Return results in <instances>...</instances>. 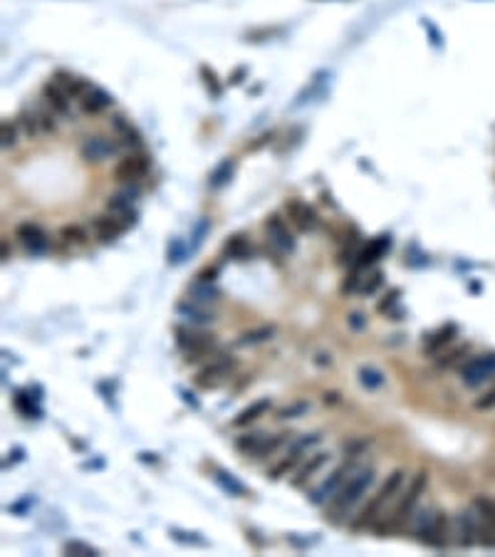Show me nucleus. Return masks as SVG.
<instances>
[{
    "label": "nucleus",
    "mask_w": 495,
    "mask_h": 557,
    "mask_svg": "<svg viewBox=\"0 0 495 557\" xmlns=\"http://www.w3.org/2000/svg\"><path fill=\"white\" fill-rule=\"evenodd\" d=\"M426 485H428V473L419 470V473H416V476L408 481L406 490H404L402 498H399V503H396V507L391 510L389 520H384V523H379V525H377L379 535L394 530V527L402 525L404 520H408L411 515H414V507H416V503H419L421 495L426 493Z\"/></svg>",
    "instance_id": "nucleus-1"
},
{
    "label": "nucleus",
    "mask_w": 495,
    "mask_h": 557,
    "mask_svg": "<svg viewBox=\"0 0 495 557\" xmlns=\"http://www.w3.org/2000/svg\"><path fill=\"white\" fill-rule=\"evenodd\" d=\"M371 483H374V470H371V468H357V470H354L352 476L344 481V485L337 490V495L332 498L334 520L344 518V515L349 513V510H352L359 501H362V495L369 490Z\"/></svg>",
    "instance_id": "nucleus-2"
},
{
    "label": "nucleus",
    "mask_w": 495,
    "mask_h": 557,
    "mask_svg": "<svg viewBox=\"0 0 495 557\" xmlns=\"http://www.w3.org/2000/svg\"><path fill=\"white\" fill-rule=\"evenodd\" d=\"M414 532L424 545L441 550L448 543V518L436 507H421L414 515Z\"/></svg>",
    "instance_id": "nucleus-3"
},
{
    "label": "nucleus",
    "mask_w": 495,
    "mask_h": 557,
    "mask_svg": "<svg viewBox=\"0 0 495 557\" xmlns=\"http://www.w3.org/2000/svg\"><path fill=\"white\" fill-rule=\"evenodd\" d=\"M404 478H406V473H404L402 468H396V470H391L389 476H386V481L382 483V488L377 490V495L371 498L369 503L364 505V510L359 513V518L354 520V527H366V525H374L379 518H382V513H384V505L389 501H394V495L402 490V485H404Z\"/></svg>",
    "instance_id": "nucleus-4"
},
{
    "label": "nucleus",
    "mask_w": 495,
    "mask_h": 557,
    "mask_svg": "<svg viewBox=\"0 0 495 557\" xmlns=\"http://www.w3.org/2000/svg\"><path fill=\"white\" fill-rule=\"evenodd\" d=\"M490 379H495V352L476 354L465 359V364L461 367V382L470 389H478Z\"/></svg>",
    "instance_id": "nucleus-5"
},
{
    "label": "nucleus",
    "mask_w": 495,
    "mask_h": 557,
    "mask_svg": "<svg viewBox=\"0 0 495 557\" xmlns=\"http://www.w3.org/2000/svg\"><path fill=\"white\" fill-rule=\"evenodd\" d=\"M148 168H151V156L144 154V151H129L124 159L117 161V166H114V179L124 186L126 184L136 186L148 173Z\"/></svg>",
    "instance_id": "nucleus-6"
},
{
    "label": "nucleus",
    "mask_w": 495,
    "mask_h": 557,
    "mask_svg": "<svg viewBox=\"0 0 495 557\" xmlns=\"http://www.w3.org/2000/svg\"><path fill=\"white\" fill-rule=\"evenodd\" d=\"M122 149V142L117 136H87L80 146V156L87 161V164H102V161H109L119 154Z\"/></svg>",
    "instance_id": "nucleus-7"
},
{
    "label": "nucleus",
    "mask_w": 495,
    "mask_h": 557,
    "mask_svg": "<svg viewBox=\"0 0 495 557\" xmlns=\"http://www.w3.org/2000/svg\"><path fill=\"white\" fill-rule=\"evenodd\" d=\"M354 470H357V466H354V463L337 466V468H334L332 473L327 476V481H322L320 485L309 493V503H312V505H324L327 501H332L334 495H337V490L344 485V481L352 476Z\"/></svg>",
    "instance_id": "nucleus-8"
},
{
    "label": "nucleus",
    "mask_w": 495,
    "mask_h": 557,
    "mask_svg": "<svg viewBox=\"0 0 495 557\" xmlns=\"http://www.w3.org/2000/svg\"><path fill=\"white\" fill-rule=\"evenodd\" d=\"M265 235H267V241H270V245L285 255L292 253L297 245L295 235H292L290 230V221L283 218L280 213H272V216L265 218Z\"/></svg>",
    "instance_id": "nucleus-9"
},
{
    "label": "nucleus",
    "mask_w": 495,
    "mask_h": 557,
    "mask_svg": "<svg viewBox=\"0 0 495 557\" xmlns=\"http://www.w3.org/2000/svg\"><path fill=\"white\" fill-rule=\"evenodd\" d=\"M173 334H176V345L184 349L186 362H193V359L204 357V354H208L210 349H213V345H216L210 334L193 332V329H186V327H176Z\"/></svg>",
    "instance_id": "nucleus-10"
},
{
    "label": "nucleus",
    "mask_w": 495,
    "mask_h": 557,
    "mask_svg": "<svg viewBox=\"0 0 495 557\" xmlns=\"http://www.w3.org/2000/svg\"><path fill=\"white\" fill-rule=\"evenodd\" d=\"M453 535L461 547H473L481 538V515L476 507L470 510H461L453 520Z\"/></svg>",
    "instance_id": "nucleus-11"
},
{
    "label": "nucleus",
    "mask_w": 495,
    "mask_h": 557,
    "mask_svg": "<svg viewBox=\"0 0 495 557\" xmlns=\"http://www.w3.org/2000/svg\"><path fill=\"white\" fill-rule=\"evenodd\" d=\"M285 216L300 233H309V230H315L320 226V213L315 210V206L307 204V201H300V198H292V201L285 204Z\"/></svg>",
    "instance_id": "nucleus-12"
},
{
    "label": "nucleus",
    "mask_w": 495,
    "mask_h": 557,
    "mask_svg": "<svg viewBox=\"0 0 495 557\" xmlns=\"http://www.w3.org/2000/svg\"><path fill=\"white\" fill-rule=\"evenodd\" d=\"M15 238L30 255H45L50 250V235L43 226L25 221L15 228Z\"/></svg>",
    "instance_id": "nucleus-13"
},
{
    "label": "nucleus",
    "mask_w": 495,
    "mask_h": 557,
    "mask_svg": "<svg viewBox=\"0 0 495 557\" xmlns=\"http://www.w3.org/2000/svg\"><path fill=\"white\" fill-rule=\"evenodd\" d=\"M317 441H320V436H317V433H309V436H302V439H297L295 444L290 446V453H287V456H285L283 461H278V463L272 466L267 476H270L272 481H280V478H285L292 468H295L297 463H300V458H302V453H305V451H309V446H315Z\"/></svg>",
    "instance_id": "nucleus-14"
},
{
    "label": "nucleus",
    "mask_w": 495,
    "mask_h": 557,
    "mask_svg": "<svg viewBox=\"0 0 495 557\" xmlns=\"http://www.w3.org/2000/svg\"><path fill=\"white\" fill-rule=\"evenodd\" d=\"M389 248H391V235L389 233L377 235V238H371L366 245L359 248L357 258H354V263L349 267H362V270H369L371 265H377L379 260L389 253Z\"/></svg>",
    "instance_id": "nucleus-15"
},
{
    "label": "nucleus",
    "mask_w": 495,
    "mask_h": 557,
    "mask_svg": "<svg viewBox=\"0 0 495 557\" xmlns=\"http://www.w3.org/2000/svg\"><path fill=\"white\" fill-rule=\"evenodd\" d=\"M476 510L481 515V538H478V545L495 547V501H490V498H476Z\"/></svg>",
    "instance_id": "nucleus-16"
},
{
    "label": "nucleus",
    "mask_w": 495,
    "mask_h": 557,
    "mask_svg": "<svg viewBox=\"0 0 495 557\" xmlns=\"http://www.w3.org/2000/svg\"><path fill=\"white\" fill-rule=\"evenodd\" d=\"M43 99H45V105L55 111L57 117H69V114H72V97H69V94L65 92L55 80L45 82Z\"/></svg>",
    "instance_id": "nucleus-17"
},
{
    "label": "nucleus",
    "mask_w": 495,
    "mask_h": 557,
    "mask_svg": "<svg viewBox=\"0 0 495 557\" xmlns=\"http://www.w3.org/2000/svg\"><path fill=\"white\" fill-rule=\"evenodd\" d=\"M92 230L99 238V243H114L119 235L126 230V226H124L117 216H111L109 210H107V213H99V216L92 218Z\"/></svg>",
    "instance_id": "nucleus-18"
},
{
    "label": "nucleus",
    "mask_w": 495,
    "mask_h": 557,
    "mask_svg": "<svg viewBox=\"0 0 495 557\" xmlns=\"http://www.w3.org/2000/svg\"><path fill=\"white\" fill-rule=\"evenodd\" d=\"M233 367H235V362L233 359H213L210 364H206L204 369L198 371V377H196V382L201 384V386H216V384H221L223 379L228 377L230 371H233Z\"/></svg>",
    "instance_id": "nucleus-19"
},
{
    "label": "nucleus",
    "mask_w": 495,
    "mask_h": 557,
    "mask_svg": "<svg viewBox=\"0 0 495 557\" xmlns=\"http://www.w3.org/2000/svg\"><path fill=\"white\" fill-rule=\"evenodd\" d=\"M111 105H114L111 94L104 92L102 87H94V85L80 97V107L85 114H102V111H107Z\"/></svg>",
    "instance_id": "nucleus-20"
},
{
    "label": "nucleus",
    "mask_w": 495,
    "mask_h": 557,
    "mask_svg": "<svg viewBox=\"0 0 495 557\" xmlns=\"http://www.w3.org/2000/svg\"><path fill=\"white\" fill-rule=\"evenodd\" d=\"M111 129H114V136L122 142V146H129V149L142 146V134H139L134 124L126 117H122V114H114V117H111Z\"/></svg>",
    "instance_id": "nucleus-21"
},
{
    "label": "nucleus",
    "mask_w": 495,
    "mask_h": 557,
    "mask_svg": "<svg viewBox=\"0 0 495 557\" xmlns=\"http://www.w3.org/2000/svg\"><path fill=\"white\" fill-rule=\"evenodd\" d=\"M223 253H226V258H230V260L245 263V260L253 258V243H250V238H248L245 233H235L223 243Z\"/></svg>",
    "instance_id": "nucleus-22"
},
{
    "label": "nucleus",
    "mask_w": 495,
    "mask_h": 557,
    "mask_svg": "<svg viewBox=\"0 0 495 557\" xmlns=\"http://www.w3.org/2000/svg\"><path fill=\"white\" fill-rule=\"evenodd\" d=\"M327 461H329V453H324V451H317V453H312V456H307V461H305V463L297 468L295 478H292L290 483L295 485V488H302L305 483H307L309 478L315 476L317 470H320L322 466L327 463Z\"/></svg>",
    "instance_id": "nucleus-23"
},
{
    "label": "nucleus",
    "mask_w": 495,
    "mask_h": 557,
    "mask_svg": "<svg viewBox=\"0 0 495 557\" xmlns=\"http://www.w3.org/2000/svg\"><path fill=\"white\" fill-rule=\"evenodd\" d=\"M458 334V325H443L441 329H436L433 334H428L426 340H424V352L426 354H439L443 347H448L453 340H456Z\"/></svg>",
    "instance_id": "nucleus-24"
},
{
    "label": "nucleus",
    "mask_w": 495,
    "mask_h": 557,
    "mask_svg": "<svg viewBox=\"0 0 495 557\" xmlns=\"http://www.w3.org/2000/svg\"><path fill=\"white\" fill-rule=\"evenodd\" d=\"M52 80H55L57 85H60L72 99H80L82 94L92 87V82L85 80V77H77V74H72V72H62V69H60V72H55V77H52Z\"/></svg>",
    "instance_id": "nucleus-25"
},
{
    "label": "nucleus",
    "mask_w": 495,
    "mask_h": 557,
    "mask_svg": "<svg viewBox=\"0 0 495 557\" xmlns=\"http://www.w3.org/2000/svg\"><path fill=\"white\" fill-rule=\"evenodd\" d=\"M267 411H270V399H258V402H253L250 406L241 408L238 414H235V419L230 421L235 428H243L248 426V424H253V421H258L260 416H265Z\"/></svg>",
    "instance_id": "nucleus-26"
},
{
    "label": "nucleus",
    "mask_w": 495,
    "mask_h": 557,
    "mask_svg": "<svg viewBox=\"0 0 495 557\" xmlns=\"http://www.w3.org/2000/svg\"><path fill=\"white\" fill-rule=\"evenodd\" d=\"M176 309H179V315H184L188 322H196V325H210V322L216 320V317L210 315L206 307H201V303H196V300H193V303H181Z\"/></svg>",
    "instance_id": "nucleus-27"
},
{
    "label": "nucleus",
    "mask_w": 495,
    "mask_h": 557,
    "mask_svg": "<svg viewBox=\"0 0 495 557\" xmlns=\"http://www.w3.org/2000/svg\"><path fill=\"white\" fill-rule=\"evenodd\" d=\"M233 171H235V161L233 159H223L221 164L210 171L208 186H210V188H221V186H226L230 181V176H233Z\"/></svg>",
    "instance_id": "nucleus-28"
},
{
    "label": "nucleus",
    "mask_w": 495,
    "mask_h": 557,
    "mask_svg": "<svg viewBox=\"0 0 495 557\" xmlns=\"http://www.w3.org/2000/svg\"><path fill=\"white\" fill-rule=\"evenodd\" d=\"M216 483L221 485L223 490L228 495H235V498H243V495H248V488L243 485L238 478L233 476V473H226V470H216Z\"/></svg>",
    "instance_id": "nucleus-29"
},
{
    "label": "nucleus",
    "mask_w": 495,
    "mask_h": 557,
    "mask_svg": "<svg viewBox=\"0 0 495 557\" xmlns=\"http://www.w3.org/2000/svg\"><path fill=\"white\" fill-rule=\"evenodd\" d=\"M60 238L67 243V245H85L89 233H87V228L80 226V223H69V226H62Z\"/></svg>",
    "instance_id": "nucleus-30"
},
{
    "label": "nucleus",
    "mask_w": 495,
    "mask_h": 557,
    "mask_svg": "<svg viewBox=\"0 0 495 557\" xmlns=\"http://www.w3.org/2000/svg\"><path fill=\"white\" fill-rule=\"evenodd\" d=\"M166 258L171 265H179V263H184L186 258H191V248H188V241H184V238H173L171 243H168L166 248Z\"/></svg>",
    "instance_id": "nucleus-31"
},
{
    "label": "nucleus",
    "mask_w": 495,
    "mask_h": 557,
    "mask_svg": "<svg viewBox=\"0 0 495 557\" xmlns=\"http://www.w3.org/2000/svg\"><path fill=\"white\" fill-rule=\"evenodd\" d=\"M285 444H287V433H278V436H265V441L260 444V448L250 458H255V461H263V458L272 456V453L278 451L280 446H285Z\"/></svg>",
    "instance_id": "nucleus-32"
},
{
    "label": "nucleus",
    "mask_w": 495,
    "mask_h": 557,
    "mask_svg": "<svg viewBox=\"0 0 495 557\" xmlns=\"http://www.w3.org/2000/svg\"><path fill=\"white\" fill-rule=\"evenodd\" d=\"M265 436L267 433H260V431L245 433V436H241V439H235V448H238L241 453H245V456H253V453L260 448V444L265 441Z\"/></svg>",
    "instance_id": "nucleus-33"
},
{
    "label": "nucleus",
    "mask_w": 495,
    "mask_h": 557,
    "mask_svg": "<svg viewBox=\"0 0 495 557\" xmlns=\"http://www.w3.org/2000/svg\"><path fill=\"white\" fill-rule=\"evenodd\" d=\"M18 127H20V131H23L28 139H32V136H37L40 134V124H37V117H35V109H23L18 114Z\"/></svg>",
    "instance_id": "nucleus-34"
},
{
    "label": "nucleus",
    "mask_w": 495,
    "mask_h": 557,
    "mask_svg": "<svg viewBox=\"0 0 495 557\" xmlns=\"http://www.w3.org/2000/svg\"><path fill=\"white\" fill-rule=\"evenodd\" d=\"M384 283V272L382 270H366L364 278H362V283H359V295H374V292L382 287Z\"/></svg>",
    "instance_id": "nucleus-35"
},
{
    "label": "nucleus",
    "mask_w": 495,
    "mask_h": 557,
    "mask_svg": "<svg viewBox=\"0 0 495 557\" xmlns=\"http://www.w3.org/2000/svg\"><path fill=\"white\" fill-rule=\"evenodd\" d=\"M359 384H362L364 389H379L384 384V374L377 367H362V369H359Z\"/></svg>",
    "instance_id": "nucleus-36"
},
{
    "label": "nucleus",
    "mask_w": 495,
    "mask_h": 557,
    "mask_svg": "<svg viewBox=\"0 0 495 557\" xmlns=\"http://www.w3.org/2000/svg\"><path fill=\"white\" fill-rule=\"evenodd\" d=\"M191 297L196 300V303L206 305V303H213V300H218V290L213 287L210 283H204V280H198L196 285L191 287Z\"/></svg>",
    "instance_id": "nucleus-37"
},
{
    "label": "nucleus",
    "mask_w": 495,
    "mask_h": 557,
    "mask_svg": "<svg viewBox=\"0 0 495 557\" xmlns=\"http://www.w3.org/2000/svg\"><path fill=\"white\" fill-rule=\"evenodd\" d=\"M62 550H65V555H72V557H99L97 547L82 543V540H69V543H65Z\"/></svg>",
    "instance_id": "nucleus-38"
},
{
    "label": "nucleus",
    "mask_w": 495,
    "mask_h": 557,
    "mask_svg": "<svg viewBox=\"0 0 495 557\" xmlns=\"http://www.w3.org/2000/svg\"><path fill=\"white\" fill-rule=\"evenodd\" d=\"M324 80H329V74L327 72H317L315 77H312V82H309V87H305V92L302 94H297V102H295V107H302L305 102H309V97L317 92L322 87V82Z\"/></svg>",
    "instance_id": "nucleus-39"
},
{
    "label": "nucleus",
    "mask_w": 495,
    "mask_h": 557,
    "mask_svg": "<svg viewBox=\"0 0 495 557\" xmlns=\"http://www.w3.org/2000/svg\"><path fill=\"white\" fill-rule=\"evenodd\" d=\"M18 122H10V119H6L3 122V127H0V136H3V149H12L15 144H18Z\"/></svg>",
    "instance_id": "nucleus-40"
},
{
    "label": "nucleus",
    "mask_w": 495,
    "mask_h": 557,
    "mask_svg": "<svg viewBox=\"0 0 495 557\" xmlns=\"http://www.w3.org/2000/svg\"><path fill=\"white\" fill-rule=\"evenodd\" d=\"M272 334V327H260V329H253V332H245L241 334V340L235 342L238 347H245V345H258V342H265L270 340Z\"/></svg>",
    "instance_id": "nucleus-41"
},
{
    "label": "nucleus",
    "mask_w": 495,
    "mask_h": 557,
    "mask_svg": "<svg viewBox=\"0 0 495 557\" xmlns=\"http://www.w3.org/2000/svg\"><path fill=\"white\" fill-rule=\"evenodd\" d=\"M468 352H470V347H468V345H458L456 349H451V352L443 354V357L439 359V367H453V364H458L461 359L468 357Z\"/></svg>",
    "instance_id": "nucleus-42"
},
{
    "label": "nucleus",
    "mask_w": 495,
    "mask_h": 557,
    "mask_svg": "<svg viewBox=\"0 0 495 557\" xmlns=\"http://www.w3.org/2000/svg\"><path fill=\"white\" fill-rule=\"evenodd\" d=\"M15 406H18V411H23L25 416H37V414H40V408L30 402V396L25 394V391H20V394L15 396Z\"/></svg>",
    "instance_id": "nucleus-43"
},
{
    "label": "nucleus",
    "mask_w": 495,
    "mask_h": 557,
    "mask_svg": "<svg viewBox=\"0 0 495 557\" xmlns=\"http://www.w3.org/2000/svg\"><path fill=\"white\" fill-rule=\"evenodd\" d=\"M201 74H204V82H206V87H208V89H210V94H213V97H221L223 87L218 85V77H216V74H213V69L201 67Z\"/></svg>",
    "instance_id": "nucleus-44"
},
{
    "label": "nucleus",
    "mask_w": 495,
    "mask_h": 557,
    "mask_svg": "<svg viewBox=\"0 0 495 557\" xmlns=\"http://www.w3.org/2000/svg\"><path fill=\"white\" fill-rule=\"evenodd\" d=\"M171 535L179 543H188V545H198V547H204L206 545V540L204 538H198L196 532H181V530H171Z\"/></svg>",
    "instance_id": "nucleus-45"
},
{
    "label": "nucleus",
    "mask_w": 495,
    "mask_h": 557,
    "mask_svg": "<svg viewBox=\"0 0 495 557\" xmlns=\"http://www.w3.org/2000/svg\"><path fill=\"white\" fill-rule=\"evenodd\" d=\"M399 295H402V290L399 287H394V290H389V295H384V300L377 305L379 312H389L391 307H394L396 303H399Z\"/></svg>",
    "instance_id": "nucleus-46"
},
{
    "label": "nucleus",
    "mask_w": 495,
    "mask_h": 557,
    "mask_svg": "<svg viewBox=\"0 0 495 557\" xmlns=\"http://www.w3.org/2000/svg\"><path fill=\"white\" fill-rule=\"evenodd\" d=\"M495 406V386L488 391H483L481 396L476 399V408H481V411H488V408Z\"/></svg>",
    "instance_id": "nucleus-47"
},
{
    "label": "nucleus",
    "mask_w": 495,
    "mask_h": 557,
    "mask_svg": "<svg viewBox=\"0 0 495 557\" xmlns=\"http://www.w3.org/2000/svg\"><path fill=\"white\" fill-rule=\"evenodd\" d=\"M305 408H307V404H297V406L283 408V411H280V416H278V419H295V414H302Z\"/></svg>",
    "instance_id": "nucleus-48"
},
{
    "label": "nucleus",
    "mask_w": 495,
    "mask_h": 557,
    "mask_svg": "<svg viewBox=\"0 0 495 557\" xmlns=\"http://www.w3.org/2000/svg\"><path fill=\"white\" fill-rule=\"evenodd\" d=\"M218 275V265H210V267H204V270L198 272V280H204V283H213Z\"/></svg>",
    "instance_id": "nucleus-49"
},
{
    "label": "nucleus",
    "mask_w": 495,
    "mask_h": 557,
    "mask_svg": "<svg viewBox=\"0 0 495 557\" xmlns=\"http://www.w3.org/2000/svg\"><path fill=\"white\" fill-rule=\"evenodd\" d=\"M3 260H10V253H8V241H3Z\"/></svg>",
    "instance_id": "nucleus-50"
}]
</instances>
